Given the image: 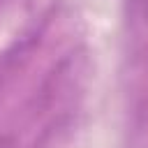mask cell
I'll return each instance as SVG.
<instances>
[{
	"instance_id": "obj_1",
	"label": "cell",
	"mask_w": 148,
	"mask_h": 148,
	"mask_svg": "<svg viewBox=\"0 0 148 148\" xmlns=\"http://www.w3.org/2000/svg\"><path fill=\"white\" fill-rule=\"evenodd\" d=\"M132 5H134L143 16H148V0H132Z\"/></svg>"
},
{
	"instance_id": "obj_2",
	"label": "cell",
	"mask_w": 148,
	"mask_h": 148,
	"mask_svg": "<svg viewBox=\"0 0 148 148\" xmlns=\"http://www.w3.org/2000/svg\"><path fill=\"white\" fill-rule=\"evenodd\" d=\"M0 148H14V143H12L7 136H0Z\"/></svg>"
}]
</instances>
